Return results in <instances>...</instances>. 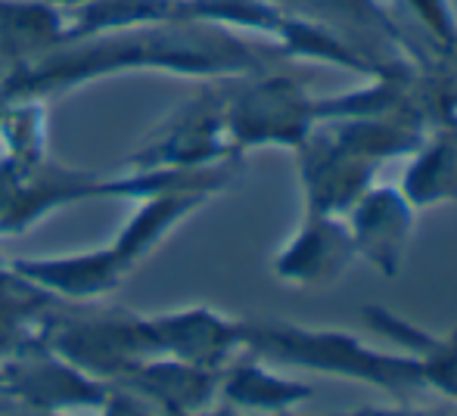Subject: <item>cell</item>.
Here are the masks:
<instances>
[{
  "instance_id": "obj_14",
  "label": "cell",
  "mask_w": 457,
  "mask_h": 416,
  "mask_svg": "<svg viewBox=\"0 0 457 416\" xmlns=\"http://www.w3.org/2000/svg\"><path fill=\"white\" fill-rule=\"evenodd\" d=\"M314 398V386L302 379L274 373L259 357H234L221 370V386H218V401L240 413L253 416H280L295 407L308 404Z\"/></svg>"
},
{
  "instance_id": "obj_15",
  "label": "cell",
  "mask_w": 457,
  "mask_h": 416,
  "mask_svg": "<svg viewBox=\"0 0 457 416\" xmlns=\"http://www.w3.org/2000/svg\"><path fill=\"white\" fill-rule=\"evenodd\" d=\"M209 193H196V190H175V193H156L137 200V208L131 211L121 230L115 233L112 246L121 255L128 267H137L146 255H153L190 215L209 202Z\"/></svg>"
},
{
  "instance_id": "obj_19",
  "label": "cell",
  "mask_w": 457,
  "mask_h": 416,
  "mask_svg": "<svg viewBox=\"0 0 457 416\" xmlns=\"http://www.w3.org/2000/svg\"><path fill=\"white\" fill-rule=\"evenodd\" d=\"M427 35V50L436 56H452L457 47V12L452 0H402Z\"/></svg>"
},
{
  "instance_id": "obj_8",
  "label": "cell",
  "mask_w": 457,
  "mask_h": 416,
  "mask_svg": "<svg viewBox=\"0 0 457 416\" xmlns=\"http://www.w3.org/2000/svg\"><path fill=\"white\" fill-rule=\"evenodd\" d=\"M358 261L343 215L305 211L295 233L274 255V277L299 290H330Z\"/></svg>"
},
{
  "instance_id": "obj_12",
  "label": "cell",
  "mask_w": 457,
  "mask_h": 416,
  "mask_svg": "<svg viewBox=\"0 0 457 416\" xmlns=\"http://www.w3.org/2000/svg\"><path fill=\"white\" fill-rule=\"evenodd\" d=\"M221 370L196 367L175 357H150L119 382L162 413H199L218 404Z\"/></svg>"
},
{
  "instance_id": "obj_7",
  "label": "cell",
  "mask_w": 457,
  "mask_h": 416,
  "mask_svg": "<svg viewBox=\"0 0 457 416\" xmlns=\"http://www.w3.org/2000/svg\"><path fill=\"white\" fill-rule=\"evenodd\" d=\"M305 211L345 215L373 187L379 165L339 146L320 125L293 150Z\"/></svg>"
},
{
  "instance_id": "obj_13",
  "label": "cell",
  "mask_w": 457,
  "mask_h": 416,
  "mask_svg": "<svg viewBox=\"0 0 457 416\" xmlns=\"http://www.w3.org/2000/svg\"><path fill=\"white\" fill-rule=\"evenodd\" d=\"M361 314L367 330L389 339L395 351L414 357L423 386L457 401V326L448 336H436V332L411 323L402 314L383 308V305H364Z\"/></svg>"
},
{
  "instance_id": "obj_6",
  "label": "cell",
  "mask_w": 457,
  "mask_h": 416,
  "mask_svg": "<svg viewBox=\"0 0 457 416\" xmlns=\"http://www.w3.org/2000/svg\"><path fill=\"white\" fill-rule=\"evenodd\" d=\"M221 162H243V156L224 125V81H209L128 156L125 168H209Z\"/></svg>"
},
{
  "instance_id": "obj_1",
  "label": "cell",
  "mask_w": 457,
  "mask_h": 416,
  "mask_svg": "<svg viewBox=\"0 0 457 416\" xmlns=\"http://www.w3.org/2000/svg\"><path fill=\"white\" fill-rule=\"evenodd\" d=\"M212 22H153L137 29L66 37L54 50L0 75V106L19 100H50L94 81L159 72L175 78L230 81L287 62L271 41Z\"/></svg>"
},
{
  "instance_id": "obj_26",
  "label": "cell",
  "mask_w": 457,
  "mask_h": 416,
  "mask_svg": "<svg viewBox=\"0 0 457 416\" xmlns=\"http://www.w3.org/2000/svg\"><path fill=\"white\" fill-rule=\"evenodd\" d=\"M274 4H277V0H274Z\"/></svg>"
},
{
  "instance_id": "obj_11",
  "label": "cell",
  "mask_w": 457,
  "mask_h": 416,
  "mask_svg": "<svg viewBox=\"0 0 457 416\" xmlns=\"http://www.w3.org/2000/svg\"><path fill=\"white\" fill-rule=\"evenodd\" d=\"M12 271L31 286L44 290L47 296L60 302H100L109 292H115L131 267L121 261L115 246L87 249V252H69V255H44V258H12L6 261Z\"/></svg>"
},
{
  "instance_id": "obj_21",
  "label": "cell",
  "mask_w": 457,
  "mask_h": 416,
  "mask_svg": "<svg viewBox=\"0 0 457 416\" xmlns=\"http://www.w3.org/2000/svg\"><path fill=\"white\" fill-rule=\"evenodd\" d=\"M19 177H22L19 165L12 162V159L0 156V224H4L6 211H10V206H12V196H16Z\"/></svg>"
},
{
  "instance_id": "obj_16",
  "label": "cell",
  "mask_w": 457,
  "mask_h": 416,
  "mask_svg": "<svg viewBox=\"0 0 457 416\" xmlns=\"http://www.w3.org/2000/svg\"><path fill=\"white\" fill-rule=\"evenodd\" d=\"M69 16L50 0H0V75L66 41Z\"/></svg>"
},
{
  "instance_id": "obj_25",
  "label": "cell",
  "mask_w": 457,
  "mask_h": 416,
  "mask_svg": "<svg viewBox=\"0 0 457 416\" xmlns=\"http://www.w3.org/2000/svg\"><path fill=\"white\" fill-rule=\"evenodd\" d=\"M448 60H452V66H454V69H457V47H454V50H452V56H448Z\"/></svg>"
},
{
  "instance_id": "obj_2",
  "label": "cell",
  "mask_w": 457,
  "mask_h": 416,
  "mask_svg": "<svg viewBox=\"0 0 457 416\" xmlns=\"http://www.w3.org/2000/svg\"><path fill=\"white\" fill-rule=\"evenodd\" d=\"M243 355H253L277 367L312 370L330 379L361 382V386L389 392L398 401H408L414 392H427L411 355L373 348L364 339L343 330L280 323V320H246Z\"/></svg>"
},
{
  "instance_id": "obj_3",
  "label": "cell",
  "mask_w": 457,
  "mask_h": 416,
  "mask_svg": "<svg viewBox=\"0 0 457 416\" xmlns=\"http://www.w3.org/2000/svg\"><path fill=\"white\" fill-rule=\"evenodd\" d=\"M37 339L91 379L119 386L131 370L156 357L144 314L125 308H96L56 298L37 320Z\"/></svg>"
},
{
  "instance_id": "obj_24",
  "label": "cell",
  "mask_w": 457,
  "mask_h": 416,
  "mask_svg": "<svg viewBox=\"0 0 457 416\" xmlns=\"http://www.w3.org/2000/svg\"><path fill=\"white\" fill-rule=\"evenodd\" d=\"M54 6H60V10H75V6H85V4H91V0H50Z\"/></svg>"
},
{
  "instance_id": "obj_18",
  "label": "cell",
  "mask_w": 457,
  "mask_h": 416,
  "mask_svg": "<svg viewBox=\"0 0 457 416\" xmlns=\"http://www.w3.org/2000/svg\"><path fill=\"white\" fill-rule=\"evenodd\" d=\"M0 146L4 156L29 171L44 162L47 152V103L44 100H19L0 106Z\"/></svg>"
},
{
  "instance_id": "obj_17",
  "label": "cell",
  "mask_w": 457,
  "mask_h": 416,
  "mask_svg": "<svg viewBox=\"0 0 457 416\" xmlns=\"http://www.w3.org/2000/svg\"><path fill=\"white\" fill-rule=\"evenodd\" d=\"M398 190L417 211L457 206V121L427 134V140L408 156Z\"/></svg>"
},
{
  "instance_id": "obj_20",
  "label": "cell",
  "mask_w": 457,
  "mask_h": 416,
  "mask_svg": "<svg viewBox=\"0 0 457 416\" xmlns=\"http://www.w3.org/2000/svg\"><path fill=\"white\" fill-rule=\"evenodd\" d=\"M85 416H165V413L159 411V407H153L150 401L140 398V395L128 392V388L112 386L106 404H103L100 411L85 413Z\"/></svg>"
},
{
  "instance_id": "obj_9",
  "label": "cell",
  "mask_w": 457,
  "mask_h": 416,
  "mask_svg": "<svg viewBox=\"0 0 457 416\" xmlns=\"http://www.w3.org/2000/svg\"><path fill=\"white\" fill-rule=\"evenodd\" d=\"M156 357H175L196 367L224 370L234 357L243 355L246 342V320L193 305V308L146 317Z\"/></svg>"
},
{
  "instance_id": "obj_22",
  "label": "cell",
  "mask_w": 457,
  "mask_h": 416,
  "mask_svg": "<svg viewBox=\"0 0 457 416\" xmlns=\"http://www.w3.org/2000/svg\"><path fill=\"white\" fill-rule=\"evenodd\" d=\"M287 416H308V413H293V411H289ZM324 416H442V413L439 411H423V407L398 404V407H358V411L324 413Z\"/></svg>"
},
{
  "instance_id": "obj_23",
  "label": "cell",
  "mask_w": 457,
  "mask_h": 416,
  "mask_svg": "<svg viewBox=\"0 0 457 416\" xmlns=\"http://www.w3.org/2000/svg\"><path fill=\"white\" fill-rule=\"evenodd\" d=\"M0 416H50V413H35V411H25V407L10 404V401H6V407H0Z\"/></svg>"
},
{
  "instance_id": "obj_5",
  "label": "cell",
  "mask_w": 457,
  "mask_h": 416,
  "mask_svg": "<svg viewBox=\"0 0 457 416\" xmlns=\"http://www.w3.org/2000/svg\"><path fill=\"white\" fill-rule=\"evenodd\" d=\"M112 386L91 379L37 339H25L0 361V398L50 416H85L106 404Z\"/></svg>"
},
{
  "instance_id": "obj_4",
  "label": "cell",
  "mask_w": 457,
  "mask_h": 416,
  "mask_svg": "<svg viewBox=\"0 0 457 416\" xmlns=\"http://www.w3.org/2000/svg\"><path fill=\"white\" fill-rule=\"evenodd\" d=\"M314 97L299 75L283 69L224 81V125L234 150L243 159L265 146L293 152L318 125Z\"/></svg>"
},
{
  "instance_id": "obj_10",
  "label": "cell",
  "mask_w": 457,
  "mask_h": 416,
  "mask_svg": "<svg viewBox=\"0 0 457 416\" xmlns=\"http://www.w3.org/2000/svg\"><path fill=\"white\" fill-rule=\"evenodd\" d=\"M343 217L349 224L358 258L377 273L395 280L417 227V208L404 200L402 190L373 184Z\"/></svg>"
}]
</instances>
